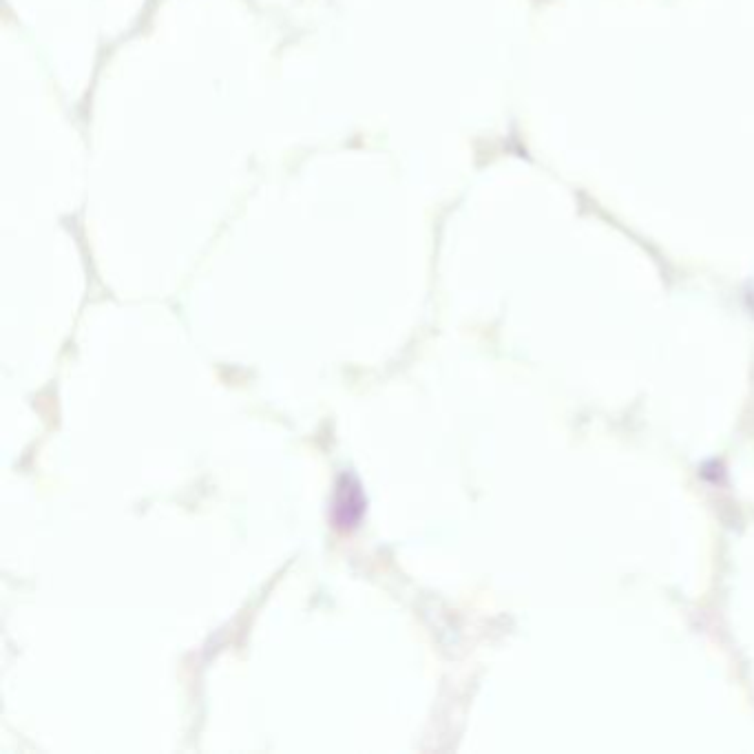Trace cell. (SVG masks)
I'll return each instance as SVG.
<instances>
[{
  "label": "cell",
  "mask_w": 754,
  "mask_h": 754,
  "mask_svg": "<svg viewBox=\"0 0 754 754\" xmlns=\"http://www.w3.org/2000/svg\"><path fill=\"white\" fill-rule=\"evenodd\" d=\"M365 511V498L361 487L356 485V480L350 476H343L337 496H334V522L343 529L356 527V522L361 520Z\"/></svg>",
  "instance_id": "1"
}]
</instances>
